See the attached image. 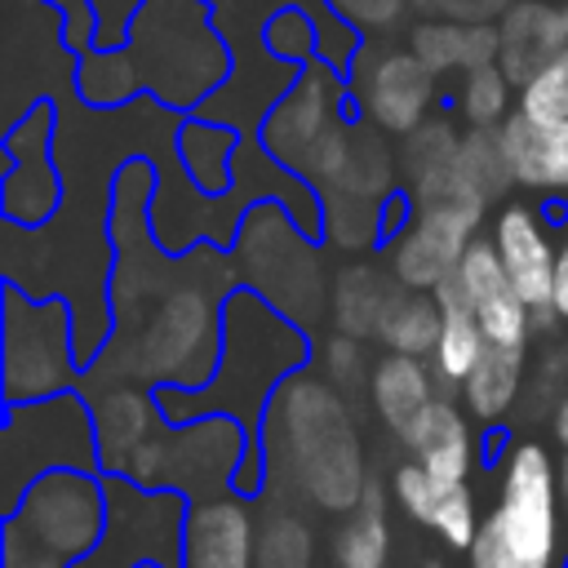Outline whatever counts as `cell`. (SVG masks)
Wrapping results in <instances>:
<instances>
[{
    "mask_svg": "<svg viewBox=\"0 0 568 568\" xmlns=\"http://www.w3.org/2000/svg\"><path fill=\"white\" fill-rule=\"evenodd\" d=\"M93 462V430L89 413L75 395H49L31 408L13 404L4 426V501L18 506L27 484L58 466H89Z\"/></svg>",
    "mask_w": 568,
    "mask_h": 568,
    "instance_id": "cell-4",
    "label": "cell"
},
{
    "mask_svg": "<svg viewBox=\"0 0 568 568\" xmlns=\"http://www.w3.org/2000/svg\"><path fill=\"white\" fill-rule=\"evenodd\" d=\"M506 84H510V75L497 71L493 62L466 71V84H462L457 102H462V115L470 120V129H493L506 115V98H510Z\"/></svg>",
    "mask_w": 568,
    "mask_h": 568,
    "instance_id": "cell-24",
    "label": "cell"
},
{
    "mask_svg": "<svg viewBox=\"0 0 568 568\" xmlns=\"http://www.w3.org/2000/svg\"><path fill=\"white\" fill-rule=\"evenodd\" d=\"M62 564H67L62 555L36 546L18 524H9V532H4V568H62Z\"/></svg>",
    "mask_w": 568,
    "mask_h": 568,
    "instance_id": "cell-27",
    "label": "cell"
},
{
    "mask_svg": "<svg viewBox=\"0 0 568 568\" xmlns=\"http://www.w3.org/2000/svg\"><path fill=\"white\" fill-rule=\"evenodd\" d=\"M311 564V532L297 519H271L266 537L257 541V568H306Z\"/></svg>",
    "mask_w": 568,
    "mask_h": 568,
    "instance_id": "cell-26",
    "label": "cell"
},
{
    "mask_svg": "<svg viewBox=\"0 0 568 568\" xmlns=\"http://www.w3.org/2000/svg\"><path fill=\"white\" fill-rule=\"evenodd\" d=\"M430 373L417 355H404V351H390L373 364V377H368V395H373V408L377 417L399 435L435 395H430Z\"/></svg>",
    "mask_w": 568,
    "mask_h": 568,
    "instance_id": "cell-17",
    "label": "cell"
},
{
    "mask_svg": "<svg viewBox=\"0 0 568 568\" xmlns=\"http://www.w3.org/2000/svg\"><path fill=\"white\" fill-rule=\"evenodd\" d=\"M550 430H555V439L568 448V390L555 399V413H550Z\"/></svg>",
    "mask_w": 568,
    "mask_h": 568,
    "instance_id": "cell-31",
    "label": "cell"
},
{
    "mask_svg": "<svg viewBox=\"0 0 568 568\" xmlns=\"http://www.w3.org/2000/svg\"><path fill=\"white\" fill-rule=\"evenodd\" d=\"M453 275L462 280V293L484 328V337L493 346H519L528 351V324H532V306L519 297V288L510 284L497 244L488 240H470L462 262L453 266Z\"/></svg>",
    "mask_w": 568,
    "mask_h": 568,
    "instance_id": "cell-9",
    "label": "cell"
},
{
    "mask_svg": "<svg viewBox=\"0 0 568 568\" xmlns=\"http://www.w3.org/2000/svg\"><path fill=\"white\" fill-rule=\"evenodd\" d=\"M386 550H390V532H386L382 493L364 488V497L333 532V559L337 568H386Z\"/></svg>",
    "mask_w": 568,
    "mask_h": 568,
    "instance_id": "cell-21",
    "label": "cell"
},
{
    "mask_svg": "<svg viewBox=\"0 0 568 568\" xmlns=\"http://www.w3.org/2000/svg\"><path fill=\"white\" fill-rule=\"evenodd\" d=\"M417 195H422V209L408 222V231L395 240L390 266L404 288H435L462 262L470 231L488 200L475 182L462 178V169H453L439 186L417 191Z\"/></svg>",
    "mask_w": 568,
    "mask_h": 568,
    "instance_id": "cell-3",
    "label": "cell"
},
{
    "mask_svg": "<svg viewBox=\"0 0 568 568\" xmlns=\"http://www.w3.org/2000/svg\"><path fill=\"white\" fill-rule=\"evenodd\" d=\"M501 151L519 186L568 191V120L515 111L510 120H501Z\"/></svg>",
    "mask_w": 568,
    "mask_h": 568,
    "instance_id": "cell-13",
    "label": "cell"
},
{
    "mask_svg": "<svg viewBox=\"0 0 568 568\" xmlns=\"http://www.w3.org/2000/svg\"><path fill=\"white\" fill-rule=\"evenodd\" d=\"M182 564L186 568H257L253 550H257V532H253V515L240 497H200L186 510V528H182Z\"/></svg>",
    "mask_w": 568,
    "mask_h": 568,
    "instance_id": "cell-10",
    "label": "cell"
},
{
    "mask_svg": "<svg viewBox=\"0 0 568 568\" xmlns=\"http://www.w3.org/2000/svg\"><path fill=\"white\" fill-rule=\"evenodd\" d=\"M71 382V337L67 306L22 302L18 288L4 293V390L13 404L49 399Z\"/></svg>",
    "mask_w": 568,
    "mask_h": 568,
    "instance_id": "cell-5",
    "label": "cell"
},
{
    "mask_svg": "<svg viewBox=\"0 0 568 568\" xmlns=\"http://www.w3.org/2000/svg\"><path fill=\"white\" fill-rule=\"evenodd\" d=\"M559 475L537 439L506 453L497 506L466 546V568H559Z\"/></svg>",
    "mask_w": 568,
    "mask_h": 568,
    "instance_id": "cell-1",
    "label": "cell"
},
{
    "mask_svg": "<svg viewBox=\"0 0 568 568\" xmlns=\"http://www.w3.org/2000/svg\"><path fill=\"white\" fill-rule=\"evenodd\" d=\"M102 493L89 475H80L75 466H58L44 470L27 484V493L13 506V519L36 546L62 555V559H80L84 550H93L98 532H102Z\"/></svg>",
    "mask_w": 568,
    "mask_h": 568,
    "instance_id": "cell-6",
    "label": "cell"
},
{
    "mask_svg": "<svg viewBox=\"0 0 568 568\" xmlns=\"http://www.w3.org/2000/svg\"><path fill=\"white\" fill-rule=\"evenodd\" d=\"M430 67L417 53H382L364 75V106L368 115L390 129L408 133L422 124V111L430 102Z\"/></svg>",
    "mask_w": 568,
    "mask_h": 568,
    "instance_id": "cell-14",
    "label": "cell"
},
{
    "mask_svg": "<svg viewBox=\"0 0 568 568\" xmlns=\"http://www.w3.org/2000/svg\"><path fill=\"white\" fill-rule=\"evenodd\" d=\"M240 457V430L222 417H204L186 430H160L138 444L129 470L138 484H182L204 488L222 484Z\"/></svg>",
    "mask_w": 568,
    "mask_h": 568,
    "instance_id": "cell-8",
    "label": "cell"
},
{
    "mask_svg": "<svg viewBox=\"0 0 568 568\" xmlns=\"http://www.w3.org/2000/svg\"><path fill=\"white\" fill-rule=\"evenodd\" d=\"M524 355L519 346H484L479 364L470 368V377L462 382V395H466V408L479 417V422H497L515 395H519V377H524Z\"/></svg>",
    "mask_w": 568,
    "mask_h": 568,
    "instance_id": "cell-20",
    "label": "cell"
},
{
    "mask_svg": "<svg viewBox=\"0 0 568 568\" xmlns=\"http://www.w3.org/2000/svg\"><path fill=\"white\" fill-rule=\"evenodd\" d=\"M559 501L568 510V448H564V462H559Z\"/></svg>",
    "mask_w": 568,
    "mask_h": 568,
    "instance_id": "cell-32",
    "label": "cell"
},
{
    "mask_svg": "<svg viewBox=\"0 0 568 568\" xmlns=\"http://www.w3.org/2000/svg\"><path fill=\"white\" fill-rule=\"evenodd\" d=\"M550 315L568 324V235L559 244V257H555V288H550Z\"/></svg>",
    "mask_w": 568,
    "mask_h": 568,
    "instance_id": "cell-30",
    "label": "cell"
},
{
    "mask_svg": "<svg viewBox=\"0 0 568 568\" xmlns=\"http://www.w3.org/2000/svg\"><path fill=\"white\" fill-rule=\"evenodd\" d=\"M359 368H364V351H359V342L346 333V337H333L328 342V373L346 386L351 377H359Z\"/></svg>",
    "mask_w": 568,
    "mask_h": 568,
    "instance_id": "cell-29",
    "label": "cell"
},
{
    "mask_svg": "<svg viewBox=\"0 0 568 568\" xmlns=\"http://www.w3.org/2000/svg\"><path fill=\"white\" fill-rule=\"evenodd\" d=\"M497 257L510 275V284L519 288V297L532 311H550V288H555V257L559 248L550 244L541 217L528 204H510L497 213Z\"/></svg>",
    "mask_w": 568,
    "mask_h": 568,
    "instance_id": "cell-12",
    "label": "cell"
},
{
    "mask_svg": "<svg viewBox=\"0 0 568 568\" xmlns=\"http://www.w3.org/2000/svg\"><path fill=\"white\" fill-rule=\"evenodd\" d=\"M413 53L430 67V71H453V67H484L501 53V36L488 31V22H462V18H444V22H422L413 31Z\"/></svg>",
    "mask_w": 568,
    "mask_h": 568,
    "instance_id": "cell-18",
    "label": "cell"
},
{
    "mask_svg": "<svg viewBox=\"0 0 568 568\" xmlns=\"http://www.w3.org/2000/svg\"><path fill=\"white\" fill-rule=\"evenodd\" d=\"M430 9H439L444 18H462V22H493L497 13L510 9V0H426Z\"/></svg>",
    "mask_w": 568,
    "mask_h": 568,
    "instance_id": "cell-28",
    "label": "cell"
},
{
    "mask_svg": "<svg viewBox=\"0 0 568 568\" xmlns=\"http://www.w3.org/2000/svg\"><path fill=\"white\" fill-rule=\"evenodd\" d=\"M284 439L293 470L311 501L320 506H355L364 497L359 488V444L351 435L342 399L320 386L302 382L284 395Z\"/></svg>",
    "mask_w": 568,
    "mask_h": 568,
    "instance_id": "cell-2",
    "label": "cell"
},
{
    "mask_svg": "<svg viewBox=\"0 0 568 568\" xmlns=\"http://www.w3.org/2000/svg\"><path fill=\"white\" fill-rule=\"evenodd\" d=\"M519 111L546 115V120H568V49L550 53L519 89Z\"/></svg>",
    "mask_w": 568,
    "mask_h": 568,
    "instance_id": "cell-25",
    "label": "cell"
},
{
    "mask_svg": "<svg viewBox=\"0 0 568 568\" xmlns=\"http://www.w3.org/2000/svg\"><path fill=\"white\" fill-rule=\"evenodd\" d=\"M395 297V284H386L377 271L368 266H355L342 275L337 284V302H333V315L342 324V333H377L382 324V311L390 306Z\"/></svg>",
    "mask_w": 568,
    "mask_h": 568,
    "instance_id": "cell-22",
    "label": "cell"
},
{
    "mask_svg": "<svg viewBox=\"0 0 568 568\" xmlns=\"http://www.w3.org/2000/svg\"><path fill=\"white\" fill-rule=\"evenodd\" d=\"M217 364V306L200 288H173L142 324L133 368L142 377H169L195 386Z\"/></svg>",
    "mask_w": 568,
    "mask_h": 568,
    "instance_id": "cell-7",
    "label": "cell"
},
{
    "mask_svg": "<svg viewBox=\"0 0 568 568\" xmlns=\"http://www.w3.org/2000/svg\"><path fill=\"white\" fill-rule=\"evenodd\" d=\"M444 333V306L435 297V288H395L390 306L382 311V324H377V337L390 346V351H404V355H430L435 342Z\"/></svg>",
    "mask_w": 568,
    "mask_h": 568,
    "instance_id": "cell-19",
    "label": "cell"
},
{
    "mask_svg": "<svg viewBox=\"0 0 568 568\" xmlns=\"http://www.w3.org/2000/svg\"><path fill=\"white\" fill-rule=\"evenodd\" d=\"M568 49V4H519L501 27V62L510 80H528L550 53Z\"/></svg>",
    "mask_w": 568,
    "mask_h": 568,
    "instance_id": "cell-15",
    "label": "cell"
},
{
    "mask_svg": "<svg viewBox=\"0 0 568 568\" xmlns=\"http://www.w3.org/2000/svg\"><path fill=\"white\" fill-rule=\"evenodd\" d=\"M399 439L408 444V453H413L430 475L466 479V470H470V435H466L462 413H457L448 399H430V404L399 430Z\"/></svg>",
    "mask_w": 568,
    "mask_h": 568,
    "instance_id": "cell-16",
    "label": "cell"
},
{
    "mask_svg": "<svg viewBox=\"0 0 568 568\" xmlns=\"http://www.w3.org/2000/svg\"><path fill=\"white\" fill-rule=\"evenodd\" d=\"M395 501L422 524V528H435L444 537V546L453 550H466L475 541V493L466 479H444V475H430L417 457L404 462L395 470Z\"/></svg>",
    "mask_w": 568,
    "mask_h": 568,
    "instance_id": "cell-11",
    "label": "cell"
},
{
    "mask_svg": "<svg viewBox=\"0 0 568 568\" xmlns=\"http://www.w3.org/2000/svg\"><path fill=\"white\" fill-rule=\"evenodd\" d=\"M151 435L146 422V399L138 390H111L102 408V457L106 466H129L138 444Z\"/></svg>",
    "mask_w": 568,
    "mask_h": 568,
    "instance_id": "cell-23",
    "label": "cell"
}]
</instances>
